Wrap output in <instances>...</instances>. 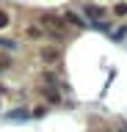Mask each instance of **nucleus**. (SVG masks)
I'll return each instance as SVG.
<instances>
[{
	"label": "nucleus",
	"instance_id": "obj_1",
	"mask_svg": "<svg viewBox=\"0 0 127 132\" xmlns=\"http://www.w3.org/2000/svg\"><path fill=\"white\" fill-rule=\"evenodd\" d=\"M39 25H42V30H47L53 36V39H64L66 36V22H64V16H53V14H44L42 19H39Z\"/></svg>",
	"mask_w": 127,
	"mask_h": 132
},
{
	"label": "nucleus",
	"instance_id": "obj_2",
	"mask_svg": "<svg viewBox=\"0 0 127 132\" xmlns=\"http://www.w3.org/2000/svg\"><path fill=\"white\" fill-rule=\"evenodd\" d=\"M39 55H42L44 63H58V61H61V52L55 47H42V50H39Z\"/></svg>",
	"mask_w": 127,
	"mask_h": 132
},
{
	"label": "nucleus",
	"instance_id": "obj_3",
	"mask_svg": "<svg viewBox=\"0 0 127 132\" xmlns=\"http://www.w3.org/2000/svg\"><path fill=\"white\" fill-rule=\"evenodd\" d=\"M64 22H72L75 28H86V25H88V22H83V19H80L75 11H64Z\"/></svg>",
	"mask_w": 127,
	"mask_h": 132
},
{
	"label": "nucleus",
	"instance_id": "obj_4",
	"mask_svg": "<svg viewBox=\"0 0 127 132\" xmlns=\"http://www.w3.org/2000/svg\"><path fill=\"white\" fill-rule=\"evenodd\" d=\"M6 118H9V121H28L31 113H28V110H14V113H9Z\"/></svg>",
	"mask_w": 127,
	"mask_h": 132
},
{
	"label": "nucleus",
	"instance_id": "obj_5",
	"mask_svg": "<svg viewBox=\"0 0 127 132\" xmlns=\"http://www.w3.org/2000/svg\"><path fill=\"white\" fill-rule=\"evenodd\" d=\"M113 14L116 16H127V3H116V6H113Z\"/></svg>",
	"mask_w": 127,
	"mask_h": 132
},
{
	"label": "nucleus",
	"instance_id": "obj_6",
	"mask_svg": "<svg viewBox=\"0 0 127 132\" xmlns=\"http://www.w3.org/2000/svg\"><path fill=\"white\" fill-rule=\"evenodd\" d=\"M11 25V19H9V11H3V8H0V30H3V28H9Z\"/></svg>",
	"mask_w": 127,
	"mask_h": 132
},
{
	"label": "nucleus",
	"instance_id": "obj_7",
	"mask_svg": "<svg viewBox=\"0 0 127 132\" xmlns=\"http://www.w3.org/2000/svg\"><path fill=\"white\" fill-rule=\"evenodd\" d=\"M42 94H44V96H47V99H50V102H58V94H55V91H53V88H42Z\"/></svg>",
	"mask_w": 127,
	"mask_h": 132
},
{
	"label": "nucleus",
	"instance_id": "obj_8",
	"mask_svg": "<svg viewBox=\"0 0 127 132\" xmlns=\"http://www.w3.org/2000/svg\"><path fill=\"white\" fill-rule=\"evenodd\" d=\"M0 47H6V50H17V44H14V41H9V39H0Z\"/></svg>",
	"mask_w": 127,
	"mask_h": 132
}]
</instances>
